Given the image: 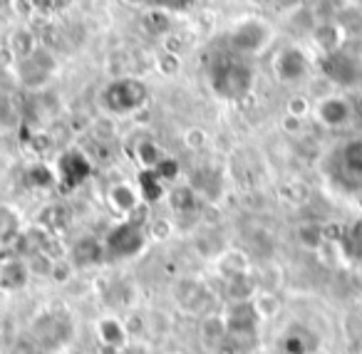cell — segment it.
<instances>
[{
  "label": "cell",
  "instance_id": "cell-8",
  "mask_svg": "<svg viewBox=\"0 0 362 354\" xmlns=\"http://www.w3.org/2000/svg\"><path fill=\"white\" fill-rule=\"evenodd\" d=\"M226 327H228V339H241V337H253L258 329V324L263 322L258 317L253 302H231V307L226 309Z\"/></svg>",
  "mask_w": 362,
  "mask_h": 354
},
{
  "label": "cell",
  "instance_id": "cell-3",
  "mask_svg": "<svg viewBox=\"0 0 362 354\" xmlns=\"http://www.w3.org/2000/svg\"><path fill=\"white\" fill-rule=\"evenodd\" d=\"M105 250L110 263H122V260H132L146 248V230L141 225L132 223V220L122 218L107 230L105 238Z\"/></svg>",
  "mask_w": 362,
  "mask_h": 354
},
{
  "label": "cell",
  "instance_id": "cell-32",
  "mask_svg": "<svg viewBox=\"0 0 362 354\" xmlns=\"http://www.w3.org/2000/svg\"><path fill=\"white\" fill-rule=\"evenodd\" d=\"M298 240H300L305 248H320L322 243H325V228H320V225L315 223H303L300 228H298Z\"/></svg>",
  "mask_w": 362,
  "mask_h": 354
},
{
  "label": "cell",
  "instance_id": "cell-11",
  "mask_svg": "<svg viewBox=\"0 0 362 354\" xmlns=\"http://www.w3.org/2000/svg\"><path fill=\"white\" fill-rule=\"evenodd\" d=\"M322 75L340 87H352L360 80V67L347 52L337 50L332 55H322Z\"/></svg>",
  "mask_w": 362,
  "mask_h": 354
},
{
  "label": "cell",
  "instance_id": "cell-20",
  "mask_svg": "<svg viewBox=\"0 0 362 354\" xmlns=\"http://www.w3.org/2000/svg\"><path fill=\"white\" fill-rule=\"evenodd\" d=\"M8 50H11L13 60L21 62V60H28L33 52L37 50V37L30 28H16L11 33V40H8Z\"/></svg>",
  "mask_w": 362,
  "mask_h": 354
},
{
  "label": "cell",
  "instance_id": "cell-22",
  "mask_svg": "<svg viewBox=\"0 0 362 354\" xmlns=\"http://www.w3.org/2000/svg\"><path fill=\"white\" fill-rule=\"evenodd\" d=\"M258 293L256 283H253V275L251 270L248 273H241V275H233V278H226V297L231 302H248L253 300Z\"/></svg>",
  "mask_w": 362,
  "mask_h": 354
},
{
  "label": "cell",
  "instance_id": "cell-7",
  "mask_svg": "<svg viewBox=\"0 0 362 354\" xmlns=\"http://www.w3.org/2000/svg\"><path fill=\"white\" fill-rule=\"evenodd\" d=\"M55 67H57L55 57L47 50H42V47H37L28 60L16 62L18 82H21L23 87H28V90H40V87H45L47 82L52 80Z\"/></svg>",
  "mask_w": 362,
  "mask_h": 354
},
{
  "label": "cell",
  "instance_id": "cell-14",
  "mask_svg": "<svg viewBox=\"0 0 362 354\" xmlns=\"http://www.w3.org/2000/svg\"><path fill=\"white\" fill-rule=\"evenodd\" d=\"M30 270H28L25 258H0V290L6 293H18V290H25L30 283Z\"/></svg>",
  "mask_w": 362,
  "mask_h": 354
},
{
  "label": "cell",
  "instance_id": "cell-36",
  "mask_svg": "<svg viewBox=\"0 0 362 354\" xmlns=\"http://www.w3.org/2000/svg\"><path fill=\"white\" fill-rule=\"evenodd\" d=\"M154 171H156V176H159V179L164 181V184H171V181L179 179V161H176L174 156L166 154L164 159H161L159 164H156Z\"/></svg>",
  "mask_w": 362,
  "mask_h": 354
},
{
  "label": "cell",
  "instance_id": "cell-1",
  "mask_svg": "<svg viewBox=\"0 0 362 354\" xmlns=\"http://www.w3.org/2000/svg\"><path fill=\"white\" fill-rule=\"evenodd\" d=\"M211 90L223 100H241V97L251 95L253 82V67L248 62L238 60V57H218L211 65Z\"/></svg>",
  "mask_w": 362,
  "mask_h": 354
},
{
  "label": "cell",
  "instance_id": "cell-30",
  "mask_svg": "<svg viewBox=\"0 0 362 354\" xmlns=\"http://www.w3.org/2000/svg\"><path fill=\"white\" fill-rule=\"evenodd\" d=\"M144 28L151 33V35H169L171 33V13L159 11V8H151L144 16Z\"/></svg>",
  "mask_w": 362,
  "mask_h": 354
},
{
  "label": "cell",
  "instance_id": "cell-28",
  "mask_svg": "<svg viewBox=\"0 0 362 354\" xmlns=\"http://www.w3.org/2000/svg\"><path fill=\"white\" fill-rule=\"evenodd\" d=\"M164 151H161V146L156 144V141H139L136 144V161H139L141 169H156V164H159L161 159H164Z\"/></svg>",
  "mask_w": 362,
  "mask_h": 354
},
{
  "label": "cell",
  "instance_id": "cell-13",
  "mask_svg": "<svg viewBox=\"0 0 362 354\" xmlns=\"http://www.w3.org/2000/svg\"><path fill=\"white\" fill-rule=\"evenodd\" d=\"M315 114L320 119V124L330 126V129H340L350 122L352 117V105L345 100V97H322L315 107Z\"/></svg>",
  "mask_w": 362,
  "mask_h": 354
},
{
  "label": "cell",
  "instance_id": "cell-35",
  "mask_svg": "<svg viewBox=\"0 0 362 354\" xmlns=\"http://www.w3.org/2000/svg\"><path fill=\"white\" fill-rule=\"evenodd\" d=\"M156 72L164 77H176L181 72V57L174 52H161L156 55Z\"/></svg>",
  "mask_w": 362,
  "mask_h": 354
},
{
  "label": "cell",
  "instance_id": "cell-43",
  "mask_svg": "<svg viewBox=\"0 0 362 354\" xmlns=\"http://www.w3.org/2000/svg\"><path fill=\"white\" fill-rule=\"evenodd\" d=\"M300 122H303V119H296V117L286 114V117H283V129L291 131V134H296V131L300 129Z\"/></svg>",
  "mask_w": 362,
  "mask_h": 354
},
{
  "label": "cell",
  "instance_id": "cell-47",
  "mask_svg": "<svg viewBox=\"0 0 362 354\" xmlns=\"http://www.w3.org/2000/svg\"><path fill=\"white\" fill-rule=\"evenodd\" d=\"M132 3H141V0H132Z\"/></svg>",
  "mask_w": 362,
  "mask_h": 354
},
{
  "label": "cell",
  "instance_id": "cell-33",
  "mask_svg": "<svg viewBox=\"0 0 362 354\" xmlns=\"http://www.w3.org/2000/svg\"><path fill=\"white\" fill-rule=\"evenodd\" d=\"M25 263H28L30 275H37V278H50L52 268H55V260H52L50 255L40 253V250H37V253H33V255H28Z\"/></svg>",
  "mask_w": 362,
  "mask_h": 354
},
{
  "label": "cell",
  "instance_id": "cell-40",
  "mask_svg": "<svg viewBox=\"0 0 362 354\" xmlns=\"http://www.w3.org/2000/svg\"><path fill=\"white\" fill-rule=\"evenodd\" d=\"M308 112H310V102H308L305 97L296 95V97H291V100H288V105H286V114L296 117V119H303V117H305Z\"/></svg>",
  "mask_w": 362,
  "mask_h": 354
},
{
  "label": "cell",
  "instance_id": "cell-9",
  "mask_svg": "<svg viewBox=\"0 0 362 354\" xmlns=\"http://www.w3.org/2000/svg\"><path fill=\"white\" fill-rule=\"evenodd\" d=\"M308 70H310V62H308L305 52L300 47H283L281 52L273 60V72L281 82H300L308 77Z\"/></svg>",
  "mask_w": 362,
  "mask_h": 354
},
{
  "label": "cell",
  "instance_id": "cell-23",
  "mask_svg": "<svg viewBox=\"0 0 362 354\" xmlns=\"http://www.w3.org/2000/svg\"><path fill=\"white\" fill-rule=\"evenodd\" d=\"M21 233H23L21 213L13 206L0 203V245H13Z\"/></svg>",
  "mask_w": 362,
  "mask_h": 354
},
{
  "label": "cell",
  "instance_id": "cell-24",
  "mask_svg": "<svg viewBox=\"0 0 362 354\" xmlns=\"http://www.w3.org/2000/svg\"><path fill=\"white\" fill-rule=\"evenodd\" d=\"M340 248L355 263H362V218H355L340 235Z\"/></svg>",
  "mask_w": 362,
  "mask_h": 354
},
{
  "label": "cell",
  "instance_id": "cell-31",
  "mask_svg": "<svg viewBox=\"0 0 362 354\" xmlns=\"http://www.w3.org/2000/svg\"><path fill=\"white\" fill-rule=\"evenodd\" d=\"M251 302H253V307H256V312L261 319H271L281 312V300H278L273 293H268V290L256 293V297H253Z\"/></svg>",
  "mask_w": 362,
  "mask_h": 354
},
{
  "label": "cell",
  "instance_id": "cell-34",
  "mask_svg": "<svg viewBox=\"0 0 362 354\" xmlns=\"http://www.w3.org/2000/svg\"><path fill=\"white\" fill-rule=\"evenodd\" d=\"M146 238L156 240V243H164L174 235V223L169 218H151L149 225H146Z\"/></svg>",
  "mask_w": 362,
  "mask_h": 354
},
{
  "label": "cell",
  "instance_id": "cell-27",
  "mask_svg": "<svg viewBox=\"0 0 362 354\" xmlns=\"http://www.w3.org/2000/svg\"><path fill=\"white\" fill-rule=\"evenodd\" d=\"M340 164L350 176H362V139H350L342 146Z\"/></svg>",
  "mask_w": 362,
  "mask_h": 354
},
{
  "label": "cell",
  "instance_id": "cell-42",
  "mask_svg": "<svg viewBox=\"0 0 362 354\" xmlns=\"http://www.w3.org/2000/svg\"><path fill=\"white\" fill-rule=\"evenodd\" d=\"M164 52H174V55H179L181 52V37H176L174 33L164 35Z\"/></svg>",
  "mask_w": 362,
  "mask_h": 354
},
{
  "label": "cell",
  "instance_id": "cell-21",
  "mask_svg": "<svg viewBox=\"0 0 362 354\" xmlns=\"http://www.w3.org/2000/svg\"><path fill=\"white\" fill-rule=\"evenodd\" d=\"M342 37H345V33L340 30L337 23H320V25L313 30V40H315V45L322 50V55H332V52L340 50Z\"/></svg>",
  "mask_w": 362,
  "mask_h": 354
},
{
  "label": "cell",
  "instance_id": "cell-10",
  "mask_svg": "<svg viewBox=\"0 0 362 354\" xmlns=\"http://www.w3.org/2000/svg\"><path fill=\"white\" fill-rule=\"evenodd\" d=\"M67 260L75 270L95 268V265L107 263V250L105 240L95 238V235H82L77 243H72V248L67 250Z\"/></svg>",
  "mask_w": 362,
  "mask_h": 354
},
{
  "label": "cell",
  "instance_id": "cell-18",
  "mask_svg": "<svg viewBox=\"0 0 362 354\" xmlns=\"http://www.w3.org/2000/svg\"><path fill=\"white\" fill-rule=\"evenodd\" d=\"M317 347V337L305 327H291L283 334V352L286 354H313Z\"/></svg>",
  "mask_w": 362,
  "mask_h": 354
},
{
  "label": "cell",
  "instance_id": "cell-15",
  "mask_svg": "<svg viewBox=\"0 0 362 354\" xmlns=\"http://www.w3.org/2000/svg\"><path fill=\"white\" fill-rule=\"evenodd\" d=\"M107 203H110V208L115 211L117 216L129 218L132 211L141 203V199L134 184H129V181H117V184H112L110 189H107Z\"/></svg>",
  "mask_w": 362,
  "mask_h": 354
},
{
  "label": "cell",
  "instance_id": "cell-46",
  "mask_svg": "<svg viewBox=\"0 0 362 354\" xmlns=\"http://www.w3.org/2000/svg\"><path fill=\"white\" fill-rule=\"evenodd\" d=\"M0 332H3V319H0Z\"/></svg>",
  "mask_w": 362,
  "mask_h": 354
},
{
  "label": "cell",
  "instance_id": "cell-12",
  "mask_svg": "<svg viewBox=\"0 0 362 354\" xmlns=\"http://www.w3.org/2000/svg\"><path fill=\"white\" fill-rule=\"evenodd\" d=\"M95 334L100 339V344L105 347V352H124L127 347V327H124V319L115 317V314H105V317L97 319L95 324Z\"/></svg>",
  "mask_w": 362,
  "mask_h": 354
},
{
  "label": "cell",
  "instance_id": "cell-37",
  "mask_svg": "<svg viewBox=\"0 0 362 354\" xmlns=\"http://www.w3.org/2000/svg\"><path fill=\"white\" fill-rule=\"evenodd\" d=\"M184 144H187V149H192V151H202L204 146L209 144L206 129H202V126H192V129H187L184 131Z\"/></svg>",
  "mask_w": 362,
  "mask_h": 354
},
{
  "label": "cell",
  "instance_id": "cell-26",
  "mask_svg": "<svg viewBox=\"0 0 362 354\" xmlns=\"http://www.w3.org/2000/svg\"><path fill=\"white\" fill-rule=\"evenodd\" d=\"M25 184L30 189H52V186H57V174L52 166L37 161V164H33L25 171Z\"/></svg>",
  "mask_w": 362,
  "mask_h": 354
},
{
  "label": "cell",
  "instance_id": "cell-29",
  "mask_svg": "<svg viewBox=\"0 0 362 354\" xmlns=\"http://www.w3.org/2000/svg\"><path fill=\"white\" fill-rule=\"evenodd\" d=\"M65 223H67V213H65V208H60V206H47V208L37 216V225L52 235H55L60 228H65Z\"/></svg>",
  "mask_w": 362,
  "mask_h": 354
},
{
  "label": "cell",
  "instance_id": "cell-44",
  "mask_svg": "<svg viewBox=\"0 0 362 354\" xmlns=\"http://www.w3.org/2000/svg\"><path fill=\"white\" fill-rule=\"evenodd\" d=\"M303 0H273V6L281 8V11H293V8L300 6Z\"/></svg>",
  "mask_w": 362,
  "mask_h": 354
},
{
  "label": "cell",
  "instance_id": "cell-2",
  "mask_svg": "<svg viewBox=\"0 0 362 354\" xmlns=\"http://www.w3.org/2000/svg\"><path fill=\"white\" fill-rule=\"evenodd\" d=\"M149 102V87L139 77H115L102 90V107L115 117L136 114Z\"/></svg>",
  "mask_w": 362,
  "mask_h": 354
},
{
  "label": "cell",
  "instance_id": "cell-17",
  "mask_svg": "<svg viewBox=\"0 0 362 354\" xmlns=\"http://www.w3.org/2000/svg\"><path fill=\"white\" fill-rule=\"evenodd\" d=\"M134 186H136V191H139L141 203H146V206L159 203V201L166 196V184L156 176L154 169H139Z\"/></svg>",
  "mask_w": 362,
  "mask_h": 354
},
{
  "label": "cell",
  "instance_id": "cell-45",
  "mask_svg": "<svg viewBox=\"0 0 362 354\" xmlns=\"http://www.w3.org/2000/svg\"><path fill=\"white\" fill-rule=\"evenodd\" d=\"M105 354H124V352H105Z\"/></svg>",
  "mask_w": 362,
  "mask_h": 354
},
{
  "label": "cell",
  "instance_id": "cell-39",
  "mask_svg": "<svg viewBox=\"0 0 362 354\" xmlns=\"http://www.w3.org/2000/svg\"><path fill=\"white\" fill-rule=\"evenodd\" d=\"M72 275H75V268L70 265V260H55V268H52V275L50 280H55L57 285H65L72 280Z\"/></svg>",
  "mask_w": 362,
  "mask_h": 354
},
{
  "label": "cell",
  "instance_id": "cell-38",
  "mask_svg": "<svg viewBox=\"0 0 362 354\" xmlns=\"http://www.w3.org/2000/svg\"><path fill=\"white\" fill-rule=\"evenodd\" d=\"M151 6L159 8V11H166V13H184L197 3V0H149Z\"/></svg>",
  "mask_w": 362,
  "mask_h": 354
},
{
  "label": "cell",
  "instance_id": "cell-4",
  "mask_svg": "<svg viewBox=\"0 0 362 354\" xmlns=\"http://www.w3.org/2000/svg\"><path fill=\"white\" fill-rule=\"evenodd\" d=\"M273 40V28L263 18H243L228 33V45L236 55L251 57L263 52Z\"/></svg>",
  "mask_w": 362,
  "mask_h": 354
},
{
  "label": "cell",
  "instance_id": "cell-5",
  "mask_svg": "<svg viewBox=\"0 0 362 354\" xmlns=\"http://www.w3.org/2000/svg\"><path fill=\"white\" fill-rule=\"evenodd\" d=\"M55 174L57 186L67 194V191H75L77 186L85 184L95 174V166H92V159L82 149H65L57 154Z\"/></svg>",
  "mask_w": 362,
  "mask_h": 354
},
{
  "label": "cell",
  "instance_id": "cell-6",
  "mask_svg": "<svg viewBox=\"0 0 362 354\" xmlns=\"http://www.w3.org/2000/svg\"><path fill=\"white\" fill-rule=\"evenodd\" d=\"M174 300L176 307L184 314H192V317H204V314L211 312V290L204 280L199 278H184L176 283L174 288Z\"/></svg>",
  "mask_w": 362,
  "mask_h": 354
},
{
  "label": "cell",
  "instance_id": "cell-25",
  "mask_svg": "<svg viewBox=\"0 0 362 354\" xmlns=\"http://www.w3.org/2000/svg\"><path fill=\"white\" fill-rule=\"evenodd\" d=\"M216 268H218V273H221L223 278H233V275L248 273V270H251V265H248L246 253H241V250H226V253L218 258Z\"/></svg>",
  "mask_w": 362,
  "mask_h": 354
},
{
  "label": "cell",
  "instance_id": "cell-41",
  "mask_svg": "<svg viewBox=\"0 0 362 354\" xmlns=\"http://www.w3.org/2000/svg\"><path fill=\"white\" fill-rule=\"evenodd\" d=\"M124 327H127V334H129V337H134V334H144L146 322H144V317H141L139 312H132L129 317L124 319Z\"/></svg>",
  "mask_w": 362,
  "mask_h": 354
},
{
  "label": "cell",
  "instance_id": "cell-19",
  "mask_svg": "<svg viewBox=\"0 0 362 354\" xmlns=\"http://www.w3.org/2000/svg\"><path fill=\"white\" fill-rule=\"evenodd\" d=\"M166 199L174 213L179 216H194L199 211V194L189 184L174 186L171 191H166Z\"/></svg>",
  "mask_w": 362,
  "mask_h": 354
},
{
  "label": "cell",
  "instance_id": "cell-16",
  "mask_svg": "<svg viewBox=\"0 0 362 354\" xmlns=\"http://www.w3.org/2000/svg\"><path fill=\"white\" fill-rule=\"evenodd\" d=\"M199 337H202L204 347L216 349L228 339V327H226V314L223 312H209L204 317H199Z\"/></svg>",
  "mask_w": 362,
  "mask_h": 354
}]
</instances>
